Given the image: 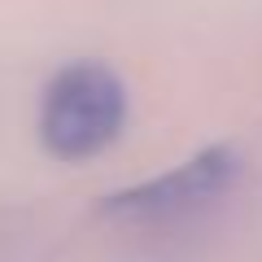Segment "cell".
Listing matches in <instances>:
<instances>
[{"label":"cell","mask_w":262,"mask_h":262,"mask_svg":"<svg viewBox=\"0 0 262 262\" xmlns=\"http://www.w3.org/2000/svg\"><path fill=\"white\" fill-rule=\"evenodd\" d=\"M127 122V92L96 61H75L48 83L39 105V140L53 158L79 162L118 140Z\"/></svg>","instance_id":"6da1fadb"},{"label":"cell","mask_w":262,"mask_h":262,"mask_svg":"<svg viewBox=\"0 0 262 262\" xmlns=\"http://www.w3.org/2000/svg\"><path fill=\"white\" fill-rule=\"evenodd\" d=\"M232 175H236V153L219 144V149L196 153L192 162L149 179V184H136L127 192L110 196L105 210L110 214H122V219H170V214L206 206L210 196H219L232 184Z\"/></svg>","instance_id":"7a4b0ae2"}]
</instances>
